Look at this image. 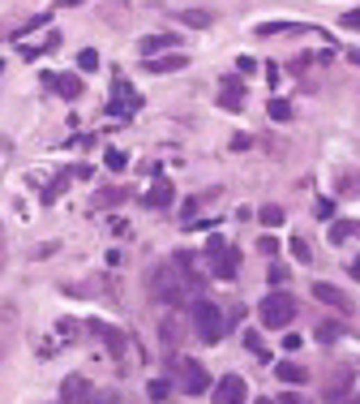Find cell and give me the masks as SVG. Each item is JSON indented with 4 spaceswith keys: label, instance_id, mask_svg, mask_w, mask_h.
Here are the masks:
<instances>
[{
    "label": "cell",
    "instance_id": "17",
    "mask_svg": "<svg viewBox=\"0 0 360 404\" xmlns=\"http://www.w3.org/2000/svg\"><path fill=\"white\" fill-rule=\"evenodd\" d=\"M275 378H283V383L300 387V383H309V370H304V366H296V362H275Z\"/></svg>",
    "mask_w": 360,
    "mask_h": 404
},
{
    "label": "cell",
    "instance_id": "14",
    "mask_svg": "<svg viewBox=\"0 0 360 404\" xmlns=\"http://www.w3.org/2000/svg\"><path fill=\"white\" fill-rule=\"evenodd\" d=\"M313 297L322 301V306H334V310H343V314L352 310V297H347L343 288H334V284H326V280H318V284H313Z\"/></svg>",
    "mask_w": 360,
    "mask_h": 404
},
{
    "label": "cell",
    "instance_id": "12",
    "mask_svg": "<svg viewBox=\"0 0 360 404\" xmlns=\"http://www.w3.org/2000/svg\"><path fill=\"white\" fill-rule=\"evenodd\" d=\"M185 65H189L185 52H159V56H146L142 61L146 73H176V69H185Z\"/></svg>",
    "mask_w": 360,
    "mask_h": 404
},
{
    "label": "cell",
    "instance_id": "38",
    "mask_svg": "<svg viewBox=\"0 0 360 404\" xmlns=\"http://www.w3.org/2000/svg\"><path fill=\"white\" fill-rule=\"evenodd\" d=\"M231 150H249V134H236V138H231Z\"/></svg>",
    "mask_w": 360,
    "mask_h": 404
},
{
    "label": "cell",
    "instance_id": "22",
    "mask_svg": "<svg viewBox=\"0 0 360 404\" xmlns=\"http://www.w3.org/2000/svg\"><path fill=\"white\" fill-rule=\"evenodd\" d=\"M245 348L253 352V357H262V362L270 357V352H266V344H262V332H253V327H249V332H245Z\"/></svg>",
    "mask_w": 360,
    "mask_h": 404
},
{
    "label": "cell",
    "instance_id": "9",
    "mask_svg": "<svg viewBox=\"0 0 360 404\" xmlns=\"http://www.w3.org/2000/svg\"><path fill=\"white\" fill-rule=\"evenodd\" d=\"M138 108H142V95L129 86L124 78H116V86H112V112L116 116H133Z\"/></svg>",
    "mask_w": 360,
    "mask_h": 404
},
{
    "label": "cell",
    "instance_id": "42",
    "mask_svg": "<svg viewBox=\"0 0 360 404\" xmlns=\"http://www.w3.org/2000/svg\"><path fill=\"white\" fill-rule=\"evenodd\" d=\"M352 275H356V280H360V258H356V263H352Z\"/></svg>",
    "mask_w": 360,
    "mask_h": 404
},
{
    "label": "cell",
    "instance_id": "23",
    "mask_svg": "<svg viewBox=\"0 0 360 404\" xmlns=\"http://www.w3.org/2000/svg\"><path fill=\"white\" fill-rule=\"evenodd\" d=\"M77 69H82V73L99 69V52H95V47H82V52H77Z\"/></svg>",
    "mask_w": 360,
    "mask_h": 404
},
{
    "label": "cell",
    "instance_id": "21",
    "mask_svg": "<svg viewBox=\"0 0 360 404\" xmlns=\"http://www.w3.org/2000/svg\"><path fill=\"white\" fill-rule=\"evenodd\" d=\"M180 22H185V26H193V31H206L215 17L206 13V9H185V13H180Z\"/></svg>",
    "mask_w": 360,
    "mask_h": 404
},
{
    "label": "cell",
    "instance_id": "13",
    "mask_svg": "<svg viewBox=\"0 0 360 404\" xmlns=\"http://www.w3.org/2000/svg\"><path fill=\"white\" fill-rule=\"evenodd\" d=\"M60 400L65 404H86L90 400V378L86 374H69L65 387H60Z\"/></svg>",
    "mask_w": 360,
    "mask_h": 404
},
{
    "label": "cell",
    "instance_id": "7",
    "mask_svg": "<svg viewBox=\"0 0 360 404\" xmlns=\"http://www.w3.org/2000/svg\"><path fill=\"white\" fill-rule=\"evenodd\" d=\"M211 400L215 404H245L249 400L245 378L240 374H227V378H219V383H211Z\"/></svg>",
    "mask_w": 360,
    "mask_h": 404
},
{
    "label": "cell",
    "instance_id": "20",
    "mask_svg": "<svg viewBox=\"0 0 360 404\" xmlns=\"http://www.w3.org/2000/svg\"><path fill=\"white\" fill-rule=\"evenodd\" d=\"M266 112H270V121H279V125H288V121L296 116V112H292V104H288V99H279V95L266 104Z\"/></svg>",
    "mask_w": 360,
    "mask_h": 404
},
{
    "label": "cell",
    "instance_id": "37",
    "mask_svg": "<svg viewBox=\"0 0 360 404\" xmlns=\"http://www.w3.org/2000/svg\"><path fill=\"white\" fill-rule=\"evenodd\" d=\"M236 69H240V78H245V73H253V69H257V61H253V56H240V61H236Z\"/></svg>",
    "mask_w": 360,
    "mask_h": 404
},
{
    "label": "cell",
    "instance_id": "39",
    "mask_svg": "<svg viewBox=\"0 0 360 404\" xmlns=\"http://www.w3.org/2000/svg\"><path fill=\"white\" fill-rule=\"evenodd\" d=\"M300 344H304V340H300V336H283V348H288V352H296V348H300Z\"/></svg>",
    "mask_w": 360,
    "mask_h": 404
},
{
    "label": "cell",
    "instance_id": "41",
    "mask_svg": "<svg viewBox=\"0 0 360 404\" xmlns=\"http://www.w3.org/2000/svg\"><path fill=\"white\" fill-rule=\"evenodd\" d=\"M56 5H65V9H73V5H82V0H56Z\"/></svg>",
    "mask_w": 360,
    "mask_h": 404
},
{
    "label": "cell",
    "instance_id": "44",
    "mask_svg": "<svg viewBox=\"0 0 360 404\" xmlns=\"http://www.w3.org/2000/svg\"><path fill=\"white\" fill-rule=\"evenodd\" d=\"M334 404H356V400H343V396H339V400H334Z\"/></svg>",
    "mask_w": 360,
    "mask_h": 404
},
{
    "label": "cell",
    "instance_id": "19",
    "mask_svg": "<svg viewBox=\"0 0 360 404\" xmlns=\"http://www.w3.org/2000/svg\"><path fill=\"white\" fill-rule=\"evenodd\" d=\"M300 31H313V26H292V22H262L257 35H300Z\"/></svg>",
    "mask_w": 360,
    "mask_h": 404
},
{
    "label": "cell",
    "instance_id": "24",
    "mask_svg": "<svg viewBox=\"0 0 360 404\" xmlns=\"http://www.w3.org/2000/svg\"><path fill=\"white\" fill-rule=\"evenodd\" d=\"M339 336H343V323H330V318H326V323H318V340H326V344H330V340H339Z\"/></svg>",
    "mask_w": 360,
    "mask_h": 404
},
{
    "label": "cell",
    "instance_id": "36",
    "mask_svg": "<svg viewBox=\"0 0 360 404\" xmlns=\"http://www.w3.org/2000/svg\"><path fill=\"white\" fill-rule=\"evenodd\" d=\"M73 332H77V323H69V318H65V323H56V336H60V340H69Z\"/></svg>",
    "mask_w": 360,
    "mask_h": 404
},
{
    "label": "cell",
    "instance_id": "31",
    "mask_svg": "<svg viewBox=\"0 0 360 404\" xmlns=\"http://www.w3.org/2000/svg\"><path fill=\"white\" fill-rule=\"evenodd\" d=\"M266 280H270V284L279 288L283 280H288V267H283V263H270V271H266Z\"/></svg>",
    "mask_w": 360,
    "mask_h": 404
},
{
    "label": "cell",
    "instance_id": "40",
    "mask_svg": "<svg viewBox=\"0 0 360 404\" xmlns=\"http://www.w3.org/2000/svg\"><path fill=\"white\" fill-rule=\"evenodd\" d=\"M279 404H309L304 396H296V391H288V396H279Z\"/></svg>",
    "mask_w": 360,
    "mask_h": 404
},
{
    "label": "cell",
    "instance_id": "10",
    "mask_svg": "<svg viewBox=\"0 0 360 404\" xmlns=\"http://www.w3.org/2000/svg\"><path fill=\"white\" fill-rule=\"evenodd\" d=\"M172 198H176L172 181H167V176H154V185L142 194V207H150V211H167V207H172Z\"/></svg>",
    "mask_w": 360,
    "mask_h": 404
},
{
    "label": "cell",
    "instance_id": "15",
    "mask_svg": "<svg viewBox=\"0 0 360 404\" xmlns=\"http://www.w3.org/2000/svg\"><path fill=\"white\" fill-rule=\"evenodd\" d=\"M90 336H103L108 348H112V357H124V332H116L108 323H90Z\"/></svg>",
    "mask_w": 360,
    "mask_h": 404
},
{
    "label": "cell",
    "instance_id": "33",
    "mask_svg": "<svg viewBox=\"0 0 360 404\" xmlns=\"http://www.w3.org/2000/svg\"><path fill=\"white\" fill-rule=\"evenodd\" d=\"M86 404H120V396H116V391H99V396L90 391V400H86Z\"/></svg>",
    "mask_w": 360,
    "mask_h": 404
},
{
    "label": "cell",
    "instance_id": "43",
    "mask_svg": "<svg viewBox=\"0 0 360 404\" xmlns=\"http://www.w3.org/2000/svg\"><path fill=\"white\" fill-rule=\"evenodd\" d=\"M253 404H275V400H266V396H257V400H253Z\"/></svg>",
    "mask_w": 360,
    "mask_h": 404
},
{
    "label": "cell",
    "instance_id": "28",
    "mask_svg": "<svg viewBox=\"0 0 360 404\" xmlns=\"http://www.w3.org/2000/svg\"><path fill=\"white\" fill-rule=\"evenodd\" d=\"M103 164H108L112 172H120V168L129 164V155H124V150H116V146H112V150H108V155H103Z\"/></svg>",
    "mask_w": 360,
    "mask_h": 404
},
{
    "label": "cell",
    "instance_id": "27",
    "mask_svg": "<svg viewBox=\"0 0 360 404\" xmlns=\"http://www.w3.org/2000/svg\"><path fill=\"white\" fill-rule=\"evenodd\" d=\"M262 224H266V228H279V224H283V207L266 202V207H262Z\"/></svg>",
    "mask_w": 360,
    "mask_h": 404
},
{
    "label": "cell",
    "instance_id": "2",
    "mask_svg": "<svg viewBox=\"0 0 360 404\" xmlns=\"http://www.w3.org/2000/svg\"><path fill=\"white\" fill-rule=\"evenodd\" d=\"M189 327L197 332L202 344H219L223 332H227V318H223V310L215 306V301H193V310H189Z\"/></svg>",
    "mask_w": 360,
    "mask_h": 404
},
{
    "label": "cell",
    "instance_id": "29",
    "mask_svg": "<svg viewBox=\"0 0 360 404\" xmlns=\"http://www.w3.org/2000/svg\"><path fill=\"white\" fill-rule=\"evenodd\" d=\"M257 249H262L266 258H275V254H279V237H275V233H266L262 241H257Z\"/></svg>",
    "mask_w": 360,
    "mask_h": 404
},
{
    "label": "cell",
    "instance_id": "4",
    "mask_svg": "<svg viewBox=\"0 0 360 404\" xmlns=\"http://www.w3.org/2000/svg\"><path fill=\"white\" fill-rule=\"evenodd\" d=\"M206 254H211V271H215V280H236V271H240V254H236V249H227L223 237H211Z\"/></svg>",
    "mask_w": 360,
    "mask_h": 404
},
{
    "label": "cell",
    "instance_id": "6",
    "mask_svg": "<svg viewBox=\"0 0 360 404\" xmlns=\"http://www.w3.org/2000/svg\"><path fill=\"white\" fill-rule=\"evenodd\" d=\"M185 332H189V314H185V310H167V314L159 318V344L176 348L180 340H185Z\"/></svg>",
    "mask_w": 360,
    "mask_h": 404
},
{
    "label": "cell",
    "instance_id": "45",
    "mask_svg": "<svg viewBox=\"0 0 360 404\" xmlns=\"http://www.w3.org/2000/svg\"><path fill=\"white\" fill-rule=\"evenodd\" d=\"M0 73H5V61H0Z\"/></svg>",
    "mask_w": 360,
    "mask_h": 404
},
{
    "label": "cell",
    "instance_id": "18",
    "mask_svg": "<svg viewBox=\"0 0 360 404\" xmlns=\"http://www.w3.org/2000/svg\"><path fill=\"white\" fill-rule=\"evenodd\" d=\"M347 237H360V219H334V224H330V241L339 245V241H347Z\"/></svg>",
    "mask_w": 360,
    "mask_h": 404
},
{
    "label": "cell",
    "instance_id": "16",
    "mask_svg": "<svg viewBox=\"0 0 360 404\" xmlns=\"http://www.w3.org/2000/svg\"><path fill=\"white\" fill-rule=\"evenodd\" d=\"M51 86H56L60 99H82V78H77V73H56Z\"/></svg>",
    "mask_w": 360,
    "mask_h": 404
},
{
    "label": "cell",
    "instance_id": "26",
    "mask_svg": "<svg viewBox=\"0 0 360 404\" xmlns=\"http://www.w3.org/2000/svg\"><path fill=\"white\" fill-rule=\"evenodd\" d=\"M288 249H292V258H296V263H309V258H313L309 241H300V237H292V241H288Z\"/></svg>",
    "mask_w": 360,
    "mask_h": 404
},
{
    "label": "cell",
    "instance_id": "8",
    "mask_svg": "<svg viewBox=\"0 0 360 404\" xmlns=\"http://www.w3.org/2000/svg\"><path fill=\"white\" fill-rule=\"evenodd\" d=\"M219 108L223 112H240L245 108V78L240 73H227V78L219 82Z\"/></svg>",
    "mask_w": 360,
    "mask_h": 404
},
{
    "label": "cell",
    "instance_id": "32",
    "mask_svg": "<svg viewBox=\"0 0 360 404\" xmlns=\"http://www.w3.org/2000/svg\"><path fill=\"white\" fill-rule=\"evenodd\" d=\"M146 396L150 400H167V383H163V378H154V383L146 387Z\"/></svg>",
    "mask_w": 360,
    "mask_h": 404
},
{
    "label": "cell",
    "instance_id": "34",
    "mask_svg": "<svg viewBox=\"0 0 360 404\" xmlns=\"http://www.w3.org/2000/svg\"><path fill=\"white\" fill-rule=\"evenodd\" d=\"M339 22H343V26H347V31H360V9H347V13H343Z\"/></svg>",
    "mask_w": 360,
    "mask_h": 404
},
{
    "label": "cell",
    "instance_id": "30",
    "mask_svg": "<svg viewBox=\"0 0 360 404\" xmlns=\"http://www.w3.org/2000/svg\"><path fill=\"white\" fill-rule=\"evenodd\" d=\"M313 215H318V219H334V202H330V198H318V202H313Z\"/></svg>",
    "mask_w": 360,
    "mask_h": 404
},
{
    "label": "cell",
    "instance_id": "1",
    "mask_svg": "<svg viewBox=\"0 0 360 404\" xmlns=\"http://www.w3.org/2000/svg\"><path fill=\"white\" fill-rule=\"evenodd\" d=\"M146 288H150V297H154V301H163L167 310H180V306H185V301L193 297V293H189V284H185V271H180V267H167V263L150 271Z\"/></svg>",
    "mask_w": 360,
    "mask_h": 404
},
{
    "label": "cell",
    "instance_id": "25",
    "mask_svg": "<svg viewBox=\"0 0 360 404\" xmlns=\"http://www.w3.org/2000/svg\"><path fill=\"white\" fill-rule=\"evenodd\" d=\"M129 198V189H99L95 194V207H108V202H124Z\"/></svg>",
    "mask_w": 360,
    "mask_h": 404
},
{
    "label": "cell",
    "instance_id": "35",
    "mask_svg": "<svg viewBox=\"0 0 360 404\" xmlns=\"http://www.w3.org/2000/svg\"><path fill=\"white\" fill-rule=\"evenodd\" d=\"M22 47V61H35V56H43V47H35V43H17Z\"/></svg>",
    "mask_w": 360,
    "mask_h": 404
},
{
    "label": "cell",
    "instance_id": "11",
    "mask_svg": "<svg viewBox=\"0 0 360 404\" xmlns=\"http://www.w3.org/2000/svg\"><path fill=\"white\" fill-rule=\"evenodd\" d=\"M142 56H159V52H180V35H167V31H154V35H142Z\"/></svg>",
    "mask_w": 360,
    "mask_h": 404
},
{
    "label": "cell",
    "instance_id": "5",
    "mask_svg": "<svg viewBox=\"0 0 360 404\" xmlns=\"http://www.w3.org/2000/svg\"><path fill=\"white\" fill-rule=\"evenodd\" d=\"M176 374H180V387L189 396H206L211 391V374H206L202 362H176Z\"/></svg>",
    "mask_w": 360,
    "mask_h": 404
},
{
    "label": "cell",
    "instance_id": "3",
    "mask_svg": "<svg viewBox=\"0 0 360 404\" xmlns=\"http://www.w3.org/2000/svg\"><path fill=\"white\" fill-rule=\"evenodd\" d=\"M262 327L266 332H288L292 327V318H296V297L292 293H283V288H275L270 297H262Z\"/></svg>",
    "mask_w": 360,
    "mask_h": 404
},
{
    "label": "cell",
    "instance_id": "46",
    "mask_svg": "<svg viewBox=\"0 0 360 404\" xmlns=\"http://www.w3.org/2000/svg\"><path fill=\"white\" fill-rule=\"evenodd\" d=\"M356 404H360V400H356Z\"/></svg>",
    "mask_w": 360,
    "mask_h": 404
}]
</instances>
